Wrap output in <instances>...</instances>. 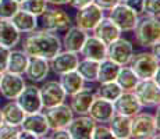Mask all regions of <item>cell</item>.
Instances as JSON below:
<instances>
[{
    "instance_id": "cell-26",
    "label": "cell",
    "mask_w": 160,
    "mask_h": 139,
    "mask_svg": "<svg viewBox=\"0 0 160 139\" xmlns=\"http://www.w3.org/2000/svg\"><path fill=\"white\" fill-rule=\"evenodd\" d=\"M113 138L116 139H128L131 138V117L116 114L107 122Z\"/></svg>"
},
{
    "instance_id": "cell-20",
    "label": "cell",
    "mask_w": 160,
    "mask_h": 139,
    "mask_svg": "<svg viewBox=\"0 0 160 139\" xmlns=\"http://www.w3.org/2000/svg\"><path fill=\"white\" fill-rule=\"evenodd\" d=\"M88 116L93 120L95 122L100 124H107L113 116H114V109H113V102L104 100L102 97L95 96L93 102L91 103V107L88 110Z\"/></svg>"
},
{
    "instance_id": "cell-13",
    "label": "cell",
    "mask_w": 160,
    "mask_h": 139,
    "mask_svg": "<svg viewBox=\"0 0 160 139\" xmlns=\"http://www.w3.org/2000/svg\"><path fill=\"white\" fill-rule=\"evenodd\" d=\"M20 107L24 110V113H36L41 111L42 107V100H41V93H39V88L35 85H25L24 89L20 92V95L15 99Z\"/></svg>"
},
{
    "instance_id": "cell-18",
    "label": "cell",
    "mask_w": 160,
    "mask_h": 139,
    "mask_svg": "<svg viewBox=\"0 0 160 139\" xmlns=\"http://www.w3.org/2000/svg\"><path fill=\"white\" fill-rule=\"evenodd\" d=\"M50 74V66H49V60L42 57H29L28 64L25 68V75L27 79H29L33 83L43 82Z\"/></svg>"
},
{
    "instance_id": "cell-37",
    "label": "cell",
    "mask_w": 160,
    "mask_h": 139,
    "mask_svg": "<svg viewBox=\"0 0 160 139\" xmlns=\"http://www.w3.org/2000/svg\"><path fill=\"white\" fill-rule=\"evenodd\" d=\"M20 127H15L7 122L0 124V139H17Z\"/></svg>"
},
{
    "instance_id": "cell-28",
    "label": "cell",
    "mask_w": 160,
    "mask_h": 139,
    "mask_svg": "<svg viewBox=\"0 0 160 139\" xmlns=\"http://www.w3.org/2000/svg\"><path fill=\"white\" fill-rule=\"evenodd\" d=\"M2 110V117H3V122L7 124L20 127L21 122L24 120V110L20 107V104L15 100H8L6 104H3V107H0Z\"/></svg>"
},
{
    "instance_id": "cell-3",
    "label": "cell",
    "mask_w": 160,
    "mask_h": 139,
    "mask_svg": "<svg viewBox=\"0 0 160 139\" xmlns=\"http://www.w3.org/2000/svg\"><path fill=\"white\" fill-rule=\"evenodd\" d=\"M38 21L42 29L50 31V32L54 33L64 32V31H67L72 25L70 14L64 8H60V6L48 7L38 17Z\"/></svg>"
},
{
    "instance_id": "cell-21",
    "label": "cell",
    "mask_w": 160,
    "mask_h": 139,
    "mask_svg": "<svg viewBox=\"0 0 160 139\" xmlns=\"http://www.w3.org/2000/svg\"><path fill=\"white\" fill-rule=\"evenodd\" d=\"M64 35L61 38V49L63 50L74 52V53H79L82 45H84L85 39H87L88 33L87 31L81 29L77 25H71L67 31H64Z\"/></svg>"
},
{
    "instance_id": "cell-38",
    "label": "cell",
    "mask_w": 160,
    "mask_h": 139,
    "mask_svg": "<svg viewBox=\"0 0 160 139\" xmlns=\"http://www.w3.org/2000/svg\"><path fill=\"white\" fill-rule=\"evenodd\" d=\"M159 11H160V0H145L143 15L159 18Z\"/></svg>"
},
{
    "instance_id": "cell-45",
    "label": "cell",
    "mask_w": 160,
    "mask_h": 139,
    "mask_svg": "<svg viewBox=\"0 0 160 139\" xmlns=\"http://www.w3.org/2000/svg\"><path fill=\"white\" fill-rule=\"evenodd\" d=\"M46 2L50 6H64V4H67L68 0H46Z\"/></svg>"
},
{
    "instance_id": "cell-24",
    "label": "cell",
    "mask_w": 160,
    "mask_h": 139,
    "mask_svg": "<svg viewBox=\"0 0 160 139\" xmlns=\"http://www.w3.org/2000/svg\"><path fill=\"white\" fill-rule=\"evenodd\" d=\"M92 33L96 38H99L102 42H104L106 45H109V43H112L113 41H116L117 38L121 36V31L116 27V24L107 15H104L100 20V22L93 28Z\"/></svg>"
},
{
    "instance_id": "cell-39",
    "label": "cell",
    "mask_w": 160,
    "mask_h": 139,
    "mask_svg": "<svg viewBox=\"0 0 160 139\" xmlns=\"http://www.w3.org/2000/svg\"><path fill=\"white\" fill-rule=\"evenodd\" d=\"M122 3H124L128 8H131V10L134 11L138 17L143 15V6H145V0H124Z\"/></svg>"
},
{
    "instance_id": "cell-49",
    "label": "cell",
    "mask_w": 160,
    "mask_h": 139,
    "mask_svg": "<svg viewBox=\"0 0 160 139\" xmlns=\"http://www.w3.org/2000/svg\"><path fill=\"white\" fill-rule=\"evenodd\" d=\"M120 2H124V0H120Z\"/></svg>"
},
{
    "instance_id": "cell-9",
    "label": "cell",
    "mask_w": 160,
    "mask_h": 139,
    "mask_svg": "<svg viewBox=\"0 0 160 139\" xmlns=\"http://www.w3.org/2000/svg\"><path fill=\"white\" fill-rule=\"evenodd\" d=\"M48 121L49 129H57V128H66L72 120L74 113L68 103H60L56 106L48 107L42 110Z\"/></svg>"
},
{
    "instance_id": "cell-27",
    "label": "cell",
    "mask_w": 160,
    "mask_h": 139,
    "mask_svg": "<svg viewBox=\"0 0 160 139\" xmlns=\"http://www.w3.org/2000/svg\"><path fill=\"white\" fill-rule=\"evenodd\" d=\"M57 81L60 82L61 88L64 89L67 96H71V95H74L75 92H78L79 89H82L85 86V81L75 70L60 74Z\"/></svg>"
},
{
    "instance_id": "cell-47",
    "label": "cell",
    "mask_w": 160,
    "mask_h": 139,
    "mask_svg": "<svg viewBox=\"0 0 160 139\" xmlns=\"http://www.w3.org/2000/svg\"><path fill=\"white\" fill-rule=\"evenodd\" d=\"M15 2H17V3H18V4H21V3H22V2H24V0H15Z\"/></svg>"
},
{
    "instance_id": "cell-31",
    "label": "cell",
    "mask_w": 160,
    "mask_h": 139,
    "mask_svg": "<svg viewBox=\"0 0 160 139\" xmlns=\"http://www.w3.org/2000/svg\"><path fill=\"white\" fill-rule=\"evenodd\" d=\"M120 67L113 60L104 57L103 60L99 61V67H98V82H109L116 81V77L118 74Z\"/></svg>"
},
{
    "instance_id": "cell-8",
    "label": "cell",
    "mask_w": 160,
    "mask_h": 139,
    "mask_svg": "<svg viewBox=\"0 0 160 139\" xmlns=\"http://www.w3.org/2000/svg\"><path fill=\"white\" fill-rule=\"evenodd\" d=\"M103 17L104 11L95 3H91V4L77 10L75 17H74V25L87 31V32H92Z\"/></svg>"
},
{
    "instance_id": "cell-2",
    "label": "cell",
    "mask_w": 160,
    "mask_h": 139,
    "mask_svg": "<svg viewBox=\"0 0 160 139\" xmlns=\"http://www.w3.org/2000/svg\"><path fill=\"white\" fill-rule=\"evenodd\" d=\"M135 43L143 49H149L160 39V21L159 18L141 15L134 28Z\"/></svg>"
},
{
    "instance_id": "cell-6",
    "label": "cell",
    "mask_w": 160,
    "mask_h": 139,
    "mask_svg": "<svg viewBox=\"0 0 160 139\" xmlns=\"http://www.w3.org/2000/svg\"><path fill=\"white\" fill-rule=\"evenodd\" d=\"M135 97L141 103L142 107H159L160 102V91L159 85L153 81L152 78L149 79H139L135 88L132 89Z\"/></svg>"
},
{
    "instance_id": "cell-23",
    "label": "cell",
    "mask_w": 160,
    "mask_h": 139,
    "mask_svg": "<svg viewBox=\"0 0 160 139\" xmlns=\"http://www.w3.org/2000/svg\"><path fill=\"white\" fill-rule=\"evenodd\" d=\"M10 21L13 22V25L17 28V31L21 35H22V33L27 35V33L35 31L36 28H39L38 17L28 13V11L22 10V8H18V10L15 11V14L10 18Z\"/></svg>"
},
{
    "instance_id": "cell-7",
    "label": "cell",
    "mask_w": 160,
    "mask_h": 139,
    "mask_svg": "<svg viewBox=\"0 0 160 139\" xmlns=\"http://www.w3.org/2000/svg\"><path fill=\"white\" fill-rule=\"evenodd\" d=\"M107 17L116 24V27L121 31V33L124 32H132L134 31L135 25H137V21H138V15L128 8L127 6L124 4L122 2L117 3L114 7H112L109 10V14Z\"/></svg>"
},
{
    "instance_id": "cell-1",
    "label": "cell",
    "mask_w": 160,
    "mask_h": 139,
    "mask_svg": "<svg viewBox=\"0 0 160 139\" xmlns=\"http://www.w3.org/2000/svg\"><path fill=\"white\" fill-rule=\"evenodd\" d=\"M22 50L28 57H42L50 60L61 50V38L58 33L36 28L24 38Z\"/></svg>"
},
{
    "instance_id": "cell-17",
    "label": "cell",
    "mask_w": 160,
    "mask_h": 139,
    "mask_svg": "<svg viewBox=\"0 0 160 139\" xmlns=\"http://www.w3.org/2000/svg\"><path fill=\"white\" fill-rule=\"evenodd\" d=\"M106 53H107L106 43L102 42L99 38H96L93 33H88L87 39H85L78 54L84 58H89V60H93L99 63L100 60H103L106 57Z\"/></svg>"
},
{
    "instance_id": "cell-40",
    "label": "cell",
    "mask_w": 160,
    "mask_h": 139,
    "mask_svg": "<svg viewBox=\"0 0 160 139\" xmlns=\"http://www.w3.org/2000/svg\"><path fill=\"white\" fill-rule=\"evenodd\" d=\"M45 138H50V139H57V138H64V139H70V134L67 131V128H57V129H50L46 134Z\"/></svg>"
},
{
    "instance_id": "cell-29",
    "label": "cell",
    "mask_w": 160,
    "mask_h": 139,
    "mask_svg": "<svg viewBox=\"0 0 160 139\" xmlns=\"http://www.w3.org/2000/svg\"><path fill=\"white\" fill-rule=\"evenodd\" d=\"M28 58L29 57L27 56V53L22 50V49H21V50H18V49H10L6 71L24 75L25 68H27V64H28Z\"/></svg>"
},
{
    "instance_id": "cell-46",
    "label": "cell",
    "mask_w": 160,
    "mask_h": 139,
    "mask_svg": "<svg viewBox=\"0 0 160 139\" xmlns=\"http://www.w3.org/2000/svg\"><path fill=\"white\" fill-rule=\"evenodd\" d=\"M3 122V117H2V110H0V124Z\"/></svg>"
},
{
    "instance_id": "cell-42",
    "label": "cell",
    "mask_w": 160,
    "mask_h": 139,
    "mask_svg": "<svg viewBox=\"0 0 160 139\" xmlns=\"http://www.w3.org/2000/svg\"><path fill=\"white\" fill-rule=\"evenodd\" d=\"M93 3L96 6H99L103 11H109L112 7H114L117 3H120V0H93Z\"/></svg>"
},
{
    "instance_id": "cell-5",
    "label": "cell",
    "mask_w": 160,
    "mask_h": 139,
    "mask_svg": "<svg viewBox=\"0 0 160 139\" xmlns=\"http://www.w3.org/2000/svg\"><path fill=\"white\" fill-rule=\"evenodd\" d=\"M130 68L135 72V75L139 79H149L155 75V72L160 70L159 67V58L155 57L150 50L138 52V53L132 54L130 63L127 64Z\"/></svg>"
},
{
    "instance_id": "cell-48",
    "label": "cell",
    "mask_w": 160,
    "mask_h": 139,
    "mask_svg": "<svg viewBox=\"0 0 160 139\" xmlns=\"http://www.w3.org/2000/svg\"><path fill=\"white\" fill-rule=\"evenodd\" d=\"M0 78H2V72H0Z\"/></svg>"
},
{
    "instance_id": "cell-10",
    "label": "cell",
    "mask_w": 160,
    "mask_h": 139,
    "mask_svg": "<svg viewBox=\"0 0 160 139\" xmlns=\"http://www.w3.org/2000/svg\"><path fill=\"white\" fill-rule=\"evenodd\" d=\"M134 52H135V49H134L132 42L122 38V36H120L116 41H113L112 43L107 45L106 57L113 60L118 66H127L130 63Z\"/></svg>"
},
{
    "instance_id": "cell-15",
    "label": "cell",
    "mask_w": 160,
    "mask_h": 139,
    "mask_svg": "<svg viewBox=\"0 0 160 139\" xmlns=\"http://www.w3.org/2000/svg\"><path fill=\"white\" fill-rule=\"evenodd\" d=\"M78 60H79L78 53L63 50V49H61L56 56H53V57L49 60V66H50L52 72H54L56 75H60V74L75 70L77 64H78Z\"/></svg>"
},
{
    "instance_id": "cell-36",
    "label": "cell",
    "mask_w": 160,
    "mask_h": 139,
    "mask_svg": "<svg viewBox=\"0 0 160 139\" xmlns=\"http://www.w3.org/2000/svg\"><path fill=\"white\" fill-rule=\"evenodd\" d=\"M92 138L93 139H113V134L107 124L96 122L93 131H92Z\"/></svg>"
},
{
    "instance_id": "cell-14",
    "label": "cell",
    "mask_w": 160,
    "mask_h": 139,
    "mask_svg": "<svg viewBox=\"0 0 160 139\" xmlns=\"http://www.w3.org/2000/svg\"><path fill=\"white\" fill-rule=\"evenodd\" d=\"M95 124L96 122L88 114H81V116L72 117V120L66 128L70 134V139H91Z\"/></svg>"
},
{
    "instance_id": "cell-16",
    "label": "cell",
    "mask_w": 160,
    "mask_h": 139,
    "mask_svg": "<svg viewBox=\"0 0 160 139\" xmlns=\"http://www.w3.org/2000/svg\"><path fill=\"white\" fill-rule=\"evenodd\" d=\"M113 109L116 114H121V116L134 117L143 109L138 99L135 97L132 91H122L121 95L113 102Z\"/></svg>"
},
{
    "instance_id": "cell-19",
    "label": "cell",
    "mask_w": 160,
    "mask_h": 139,
    "mask_svg": "<svg viewBox=\"0 0 160 139\" xmlns=\"http://www.w3.org/2000/svg\"><path fill=\"white\" fill-rule=\"evenodd\" d=\"M20 128L27 129L32 132L36 138H45L50 129H49L48 121L43 114V111H36V113H28L24 116V120L21 122Z\"/></svg>"
},
{
    "instance_id": "cell-35",
    "label": "cell",
    "mask_w": 160,
    "mask_h": 139,
    "mask_svg": "<svg viewBox=\"0 0 160 139\" xmlns=\"http://www.w3.org/2000/svg\"><path fill=\"white\" fill-rule=\"evenodd\" d=\"M18 8L20 4L15 0H0V18L10 20Z\"/></svg>"
},
{
    "instance_id": "cell-34",
    "label": "cell",
    "mask_w": 160,
    "mask_h": 139,
    "mask_svg": "<svg viewBox=\"0 0 160 139\" xmlns=\"http://www.w3.org/2000/svg\"><path fill=\"white\" fill-rule=\"evenodd\" d=\"M48 7H49V4L46 0H24L20 4V8L36 15V17H39Z\"/></svg>"
},
{
    "instance_id": "cell-22",
    "label": "cell",
    "mask_w": 160,
    "mask_h": 139,
    "mask_svg": "<svg viewBox=\"0 0 160 139\" xmlns=\"http://www.w3.org/2000/svg\"><path fill=\"white\" fill-rule=\"evenodd\" d=\"M70 97V107H71L72 113L77 116L81 114H88V110L91 107V103L95 99V91H92L91 88L84 86L82 89H79L78 92H75Z\"/></svg>"
},
{
    "instance_id": "cell-32",
    "label": "cell",
    "mask_w": 160,
    "mask_h": 139,
    "mask_svg": "<svg viewBox=\"0 0 160 139\" xmlns=\"http://www.w3.org/2000/svg\"><path fill=\"white\" fill-rule=\"evenodd\" d=\"M139 78L135 75V72L130 68V66H121L118 70V74L116 77V82L122 91H132L135 85L138 83Z\"/></svg>"
},
{
    "instance_id": "cell-33",
    "label": "cell",
    "mask_w": 160,
    "mask_h": 139,
    "mask_svg": "<svg viewBox=\"0 0 160 139\" xmlns=\"http://www.w3.org/2000/svg\"><path fill=\"white\" fill-rule=\"evenodd\" d=\"M100 85L95 91V96L102 97L104 100L114 102L117 97L121 95L122 89L118 86L116 81H109V82H99Z\"/></svg>"
},
{
    "instance_id": "cell-43",
    "label": "cell",
    "mask_w": 160,
    "mask_h": 139,
    "mask_svg": "<svg viewBox=\"0 0 160 139\" xmlns=\"http://www.w3.org/2000/svg\"><path fill=\"white\" fill-rule=\"evenodd\" d=\"M91 3H93V0H68L67 4H68L71 8L78 10V8H82V7H85V6L91 4Z\"/></svg>"
},
{
    "instance_id": "cell-11",
    "label": "cell",
    "mask_w": 160,
    "mask_h": 139,
    "mask_svg": "<svg viewBox=\"0 0 160 139\" xmlns=\"http://www.w3.org/2000/svg\"><path fill=\"white\" fill-rule=\"evenodd\" d=\"M27 82L24 79V75L3 71L0 78V95L6 100H15Z\"/></svg>"
},
{
    "instance_id": "cell-4",
    "label": "cell",
    "mask_w": 160,
    "mask_h": 139,
    "mask_svg": "<svg viewBox=\"0 0 160 139\" xmlns=\"http://www.w3.org/2000/svg\"><path fill=\"white\" fill-rule=\"evenodd\" d=\"M159 137V121L155 114L141 110L131 117V138L137 139H155Z\"/></svg>"
},
{
    "instance_id": "cell-25",
    "label": "cell",
    "mask_w": 160,
    "mask_h": 139,
    "mask_svg": "<svg viewBox=\"0 0 160 139\" xmlns=\"http://www.w3.org/2000/svg\"><path fill=\"white\" fill-rule=\"evenodd\" d=\"M21 42V33L13 25L10 20L0 18V46L14 49Z\"/></svg>"
},
{
    "instance_id": "cell-30",
    "label": "cell",
    "mask_w": 160,
    "mask_h": 139,
    "mask_svg": "<svg viewBox=\"0 0 160 139\" xmlns=\"http://www.w3.org/2000/svg\"><path fill=\"white\" fill-rule=\"evenodd\" d=\"M98 67L99 63L93 60H89V58L81 57L78 60L75 71L82 77L85 82H98Z\"/></svg>"
},
{
    "instance_id": "cell-12",
    "label": "cell",
    "mask_w": 160,
    "mask_h": 139,
    "mask_svg": "<svg viewBox=\"0 0 160 139\" xmlns=\"http://www.w3.org/2000/svg\"><path fill=\"white\" fill-rule=\"evenodd\" d=\"M39 93H41L42 107H43V109L64 103L67 99V95H66V92H64V89L61 88L60 82L54 81V79L46 81L42 83V86L39 88Z\"/></svg>"
},
{
    "instance_id": "cell-41",
    "label": "cell",
    "mask_w": 160,
    "mask_h": 139,
    "mask_svg": "<svg viewBox=\"0 0 160 139\" xmlns=\"http://www.w3.org/2000/svg\"><path fill=\"white\" fill-rule=\"evenodd\" d=\"M8 53H10V49L0 46V72L6 71V67H7V60H8Z\"/></svg>"
},
{
    "instance_id": "cell-44",
    "label": "cell",
    "mask_w": 160,
    "mask_h": 139,
    "mask_svg": "<svg viewBox=\"0 0 160 139\" xmlns=\"http://www.w3.org/2000/svg\"><path fill=\"white\" fill-rule=\"evenodd\" d=\"M17 139H38V138H36L35 135L32 134V132L27 131V129L20 128V131H18V135H17Z\"/></svg>"
}]
</instances>
